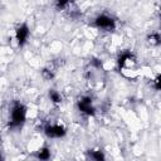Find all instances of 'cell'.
<instances>
[{"label": "cell", "mask_w": 161, "mask_h": 161, "mask_svg": "<svg viewBox=\"0 0 161 161\" xmlns=\"http://www.w3.org/2000/svg\"><path fill=\"white\" fill-rule=\"evenodd\" d=\"M26 118V108L24 104L16 102L13 107H11V112H10V122L9 126L10 127H20Z\"/></svg>", "instance_id": "6da1fadb"}, {"label": "cell", "mask_w": 161, "mask_h": 161, "mask_svg": "<svg viewBox=\"0 0 161 161\" xmlns=\"http://www.w3.org/2000/svg\"><path fill=\"white\" fill-rule=\"evenodd\" d=\"M94 26L101 29V30H106V31H112L116 28V21L113 18L106 15V14H101L94 19Z\"/></svg>", "instance_id": "7a4b0ae2"}, {"label": "cell", "mask_w": 161, "mask_h": 161, "mask_svg": "<svg viewBox=\"0 0 161 161\" xmlns=\"http://www.w3.org/2000/svg\"><path fill=\"white\" fill-rule=\"evenodd\" d=\"M29 35H30V29L29 26L24 23V24H20L16 30H15V38H16V42L19 44V47H23L28 39H29Z\"/></svg>", "instance_id": "3957f363"}, {"label": "cell", "mask_w": 161, "mask_h": 161, "mask_svg": "<svg viewBox=\"0 0 161 161\" xmlns=\"http://www.w3.org/2000/svg\"><path fill=\"white\" fill-rule=\"evenodd\" d=\"M44 132H45L47 137H49V138H60V137L65 136L67 130L60 125H48L44 128Z\"/></svg>", "instance_id": "277c9868"}, {"label": "cell", "mask_w": 161, "mask_h": 161, "mask_svg": "<svg viewBox=\"0 0 161 161\" xmlns=\"http://www.w3.org/2000/svg\"><path fill=\"white\" fill-rule=\"evenodd\" d=\"M78 109L87 114V116H93L94 114V107L92 104V98L91 97H83L78 101Z\"/></svg>", "instance_id": "5b68a950"}, {"label": "cell", "mask_w": 161, "mask_h": 161, "mask_svg": "<svg viewBox=\"0 0 161 161\" xmlns=\"http://www.w3.org/2000/svg\"><path fill=\"white\" fill-rule=\"evenodd\" d=\"M87 153L92 161H106L104 152L101 150H88Z\"/></svg>", "instance_id": "8992f818"}, {"label": "cell", "mask_w": 161, "mask_h": 161, "mask_svg": "<svg viewBox=\"0 0 161 161\" xmlns=\"http://www.w3.org/2000/svg\"><path fill=\"white\" fill-rule=\"evenodd\" d=\"M35 157L39 160V161H48L50 158V150L48 147H42L36 151L35 153Z\"/></svg>", "instance_id": "52a82bcc"}, {"label": "cell", "mask_w": 161, "mask_h": 161, "mask_svg": "<svg viewBox=\"0 0 161 161\" xmlns=\"http://www.w3.org/2000/svg\"><path fill=\"white\" fill-rule=\"evenodd\" d=\"M133 59V55H132V53H130V52H123L119 57H118V67L119 68H122L126 63H128L130 60H132Z\"/></svg>", "instance_id": "ba28073f"}, {"label": "cell", "mask_w": 161, "mask_h": 161, "mask_svg": "<svg viewBox=\"0 0 161 161\" xmlns=\"http://www.w3.org/2000/svg\"><path fill=\"white\" fill-rule=\"evenodd\" d=\"M49 98L53 103H60L62 102V94L59 92H57L55 89H50L49 91Z\"/></svg>", "instance_id": "9c48e42d"}, {"label": "cell", "mask_w": 161, "mask_h": 161, "mask_svg": "<svg viewBox=\"0 0 161 161\" xmlns=\"http://www.w3.org/2000/svg\"><path fill=\"white\" fill-rule=\"evenodd\" d=\"M147 40H148V43H151L152 45H158V44H160V35H158V33H152L151 35H148Z\"/></svg>", "instance_id": "30bf717a"}, {"label": "cell", "mask_w": 161, "mask_h": 161, "mask_svg": "<svg viewBox=\"0 0 161 161\" xmlns=\"http://www.w3.org/2000/svg\"><path fill=\"white\" fill-rule=\"evenodd\" d=\"M153 87H155V89H160V75H157L155 79H153Z\"/></svg>", "instance_id": "8fae6325"}, {"label": "cell", "mask_w": 161, "mask_h": 161, "mask_svg": "<svg viewBox=\"0 0 161 161\" xmlns=\"http://www.w3.org/2000/svg\"><path fill=\"white\" fill-rule=\"evenodd\" d=\"M0 161H4V157H3V153L0 152Z\"/></svg>", "instance_id": "7c38bea8"}]
</instances>
